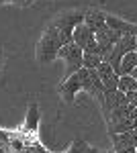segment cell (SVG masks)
Wrapping results in <instances>:
<instances>
[{"label":"cell","instance_id":"obj_1","mask_svg":"<svg viewBox=\"0 0 137 153\" xmlns=\"http://www.w3.org/2000/svg\"><path fill=\"white\" fill-rule=\"evenodd\" d=\"M61 47L64 45H61V39H59V29L53 23H49L45 33L39 39V45H37V61H41V63L53 61Z\"/></svg>","mask_w":137,"mask_h":153},{"label":"cell","instance_id":"obj_2","mask_svg":"<svg viewBox=\"0 0 137 153\" xmlns=\"http://www.w3.org/2000/svg\"><path fill=\"white\" fill-rule=\"evenodd\" d=\"M57 57L66 61V78L78 74V71L84 68V49H82L80 45H76L74 41L59 49ZM66 78H64V80H66Z\"/></svg>","mask_w":137,"mask_h":153},{"label":"cell","instance_id":"obj_3","mask_svg":"<svg viewBox=\"0 0 137 153\" xmlns=\"http://www.w3.org/2000/svg\"><path fill=\"white\" fill-rule=\"evenodd\" d=\"M51 23L59 29L61 45H68V43H72V37H74L76 27L84 23V12H64L57 19H53Z\"/></svg>","mask_w":137,"mask_h":153},{"label":"cell","instance_id":"obj_4","mask_svg":"<svg viewBox=\"0 0 137 153\" xmlns=\"http://www.w3.org/2000/svg\"><path fill=\"white\" fill-rule=\"evenodd\" d=\"M135 49H137V37L135 35H125L117 45H115L109 63L113 65V70L117 71V76H119V70H121V61H123V57L129 55L131 51H135Z\"/></svg>","mask_w":137,"mask_h":153},{"label":"cell","instance_id":"obj_5","mask_svg":"<svg viewBox=\"0 0 137 153\" xmlns=\"http://www.w3.org/2000/svg\"><path fill=\"white\" fill-rule=\"evenodd\" d=\"M123 37H125V35H121L119 31L109 29V27L96 35V43H98V47H100V53H103V59H104V61H109V59H111V53H113L115 45H117Z\"/></svg>","mask_w":137,"mask_h":153},{"label":"cell","instance_id":"obj_6","mask_svg":"<svg viewBox=\"0 0 137 153\" xmlns=\"http://www.w3.org/2000/svg\"><path fill=\"white\" fill-rule=\"evenodd\" d=\"M96 74H98V78L103 80L106 92H117V90H119V76H117V71L113 70V65H111L109 61H103V63L98 65Z\"/></svg>","mask_w":137,"mask_h":153},{"label":"cell","instance_id":"obj_7","mask_svg":"<svg viewBox=\"0 0 137 153\" xmlns=\"http://www.w3.org/2000/svg\"><path fill=\"white\" fill-rule=\"evenodd\" d=\"M78 90H82V76H80V71L74 74V76H70V78H66V80L61 82V86H59V94H61V98H64L66 102H72L74 96L78 94Z\"/></svg>","mask_w":137,"mask_h":153},{"label":"cell","instance_id":"obj_8","mask_svg":"<svg viewBox=\"0 0 137 153\" xmlns=\"http://www.w3.org/2000/svg\"><path fill=\"white\" fill-rule=\"evenodd\" d=\"M84 25L90 27L94 35H98L100 31L106 29V14L103 10H96V8H86L84 10Z\"/></svg>","mask_w":137,"mask_h":153},{"label":"cell","instance_id":"obj_9","mask_svg":"<svg viewBox=\"0 0 137 153\" xmlns=\"http://www.w3.org/2000/svg\"><path fill=\"white\" fill-rule=\"evenodd\" d=\"M113 137V151H127V149H137V129L129 133H119L111 135Z\"/></svg>","mask_w":137,"mask_h":153},{"label":"cell","instance_id":"obj_10","mask_svg":"<svg viewBox=\"0 0 137 153\" xmlns=\"http://www.w3.org/2000/svg\"><path fill=\"white\" fill-rule=\"evenodd\" d=\"M96 39V35H94V31H92L90 27H86V25L82 23L76 27V31H74V37H72V41L76 43V45H80L82 49H86L88 45H90L92 41Z\"/></svg>","mask_w":137,"mask_h":153},{"label":"cell","instance_id":"obj_11","mask_svg":"<svg viewBox=\"0 0 137 153\" xmlns=\"http://www.w3.org/2000/svg\"><path fill=\"white\" fill-rule=\"evenodd\" d=\"M106 27L119 31L121 35H135L137 37V25H131V23H127V21H121V19L111 16V14H106Z\"/></svg>","mask_w":137,"mask_h":153},{"label":"cell","instance_id":"obj_12","mask_svg":"<svg viewBox=\"0 0 137 153\" xmlns=\"http://www.w3.org/2000/svg\"><path fill=\"white\" fill-rule=\"evenodd\" d=\"M135 68H137V49L123 57V61H121V70H119V78H121V76H131Z\"/></svg>","mask_w":137,"mask_h":153},{"label":"cell","instance_id":"obj_13","mask_svg":"<svg viewBox=\"0 0 137 153\" xmlns=\"http://www.w3.org/2000/svg\"><path fill=\"white\" fill-rule=\"evenodd\" d=\"M119 92H123V94L137 92V80L133 76H121L119 78Z\"/></svg>","mask_w":137,"mask_h":153},{"label":"cell","instance_id":"obj_14","mask_svg":"<svg viewBox=\"0 0 137 153\" xmlns=\"http://www.w3.org/2000/svg\"><path fill=\"white\" fill-rule=\"evenodd\" d=\"M104 59L100 53H92V51H84V68L86 70H98V65Z\"/></svg>","mask_w":137,"mask_h":153},{"label":"cell","instance_id":"obj_15","mask_svg":"<svg viewBox=\"0 0 137 153\" xmlns=\"http://www.w3.org/2000/svg\"><path fill=\"white\" fill-rule=\"evenodd\" d=\"M88 147H90V145H86L84 141L76 139V141H74L72 145H70V149H68L66 153H86V151H88Z\"/></svg>","mask_w":137,"mask_h":153},{"label":"cell","instance_id":"obj_16","mask_svg":"<svg viewBox=\"0 0 137 153\" xmlns=\"http://www.w3.org/2000/svg\"><path fill=\"white\" fill-rule=\"evenodd\" d=\"M19 153H49V151L43 149V145H41V143H37V145H25Z\"/></svg>","mask_w":137,"mask_h":153},{"label":"cell","instance_id":"obj_17","mask_svg":"<svg viewBox=\"0 0 137 153\" xmlns=\"http://www.w3.org/2000/svg\"><path fill=\"white\" fill-rule=\"evenodd\" d=\"M12 2H14V4H21V6H29L33 0H12Z\"/></svg>","mask_w":137,"mask_h":153},{"label":"cell","instance_id":"obj_18","mask_svg":"<svg viewBox=\"0 0 137 153\" xmlns=\"http://www.w3.org/2000/svg\"><path fill=\"white\" fill-rule=\"evenodd\" d=\"M131 117H133V123H135V129H137V108L133 110V114H131Z\"/></svg>","mask_w":137,"mask_h":153},{"label":"cell","instance_id":"obj_19","mask_svg":"<svg viewBox=\"0 0 137 153\" xmlns=\"http://www.w3.org/2000/svg\"><path fill=\"white\" fill-rule=\"evenodd\" d=\"M131 76H133V78H135V80H137V68H135V70H133V74H131Z\"/></svg>","mask_w":137,"mask_h":153},{"label":"cell","instance_id":"obj_20","mask_svg":"<svg viewBox=\"0 0 137 153\" xmlns=\"http://www.w3.org/2000/svg\"><path fill=\"white\" fill-rule=\"evenodd\" d=\"M6 2H12V0H0V4H6Z\"/></svg>","mask_w":137,"mask_h":153},{"label":"cell","instance_id":"obj_21","mask_svg":"<svg viewBox=\"0 0 137 153\" xmlns=\"http://www.w3.org/2000/svg\"><path fill=\"white\" fill-rule=\"evenodd\" d=\"M0 68H2V49H0Z\"/></svg>","mask_w":137,"mask_h":153},{"label":"cell","instance_id":"obj_22","mask_svg":"<svg viewBox=\"0 0 137 153\" xmlns=\"http://www.w3.org/2000/svg\"><path fill=\"white\" fill-rule=\"evenodd\" d=\"M100 153H115V151H100Z\"/></svg>","mask_w":137,"mask_h":153},{"label":"cell","instance_id":"obj_23","mask_svg":"<svg viewBox=\"0 0 137 153\" xmlns=\"http://www.w3.org/2000/svg\"><path fill=\"white\" fill-rule=\"evenodd\" d=\"M135 153H137V151H135Z\"/></svg>","mask_w":137,"mask_h":153}]
</instances>
